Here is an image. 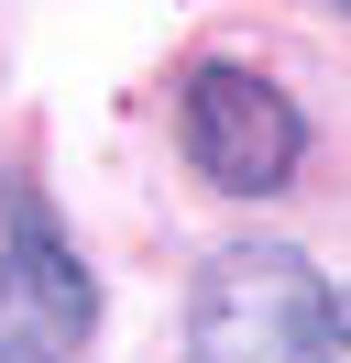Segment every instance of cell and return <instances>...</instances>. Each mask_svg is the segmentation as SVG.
<instances>
[{"instance_id": "6da1fadb", "label": "cell", "mask_w": 351, "mask_h": 363, "mask_svg": "<svg viewBox=\"0 0 351 363\" xmlns=\"http://www.w3.org/2000/svg\"><path fill=\"white\" fill-rule=\"evenodd\" d=\"M197 363H351V297L285 242H231L187 308Z\"/></svg>"}, {"instance_id": "3957f363", "label": "cell", "mask_w": 351, "mask_h": 363, "mask_svg": "<svg viewBox=\"0 0 351 363\" xmlns=\"http://www.w3.org/2000/svg\"><path fill=\"white\" fill-rule=\"evenodd\" d=\"M176 133H187V165L209 187H231V199H263V187H285V165H297V99L275 89V77L253 67H197L187 99H176Z\"/></svg>"}, {"instance_id": "277c9868", "label": "cell", "mask_w": 351, "mask_h": 363, "mask_svg": "<svg viewBox=\"0 0 351 363\" xmlns=\"http://www.w3.org/2000/svg\"><path fill=\"white\" fill-rule=\"evenodd\" d=\"M340 11H351V0H340Z\"/></svg>"}, {"instance_id": "7a4b0ae2", "label": "cell", "mask_w": 351, "mask_h": 363, "mask_svg": "<svg viewBox=\"0 0 351 363\" xmlns=\"http://www.w3.org/2000/svg\"><path fill=\"white\" fill-rule=\"evenodd\" d=\"M88 330H99V275L33 199H11V220H0V363H77Z\"/></svg>"}]
</instances>
